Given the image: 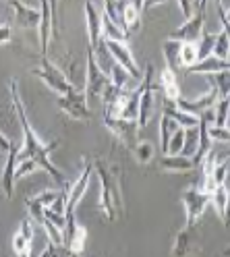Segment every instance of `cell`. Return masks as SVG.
Listing matches in <instances>:
<instances>
[{"label":"cell","instance_id":"obj_23","mask_svg":"<svg viewBox=\"0 0 230 257\" xmlns=\"http://www.w3.org/2000/svg\"><path fill=\"white\" fill-rule=\"evenodd\" d=\"M162 114L170 116L180 128H191V126H197V122H199V118H197V116H191V114H185V112H180V110L174 106V102H164Z\"/></svg>","mask_w":230,"mask_h":257},{"label":"cell","instance_id":"obj_21","mask_svg":"<svg viewBox=\"0 0 230 257\" xmlns=\"http://www.w3.org/2000/svg\"><path fill=\"white\" fill-rule=\"evenodd\" d=\"M230 62L228 60H218L213 56H207L203 60H199L197 64H193L191 69H187V73H199V75H216L222 71H228Z\"/></svg>","mask_w":230,"mask_h":257},{"label":"cell","instance_id":"obj_6","mask_svg":"<svg viewBox=\"0 0 230 257\" xmlns=\"http://www.w3.org/2000/svg\"><path fill=\"white\" fill-rule=\"evenodd\" d=\"M110 85V79L108 75H104L100 71V67L95 64V58H93V52L87 48V69H85V87H83V93L87 98V104L95 98H102V93L106 91V87Z\"/></svg>","mask_w":230,"mask_h":257},{"label":"cell","instance_id":"obj_24","mask_svg":"<svg viewBox=\"0 0 230 257\" xmlns=\"http://www.w3.org/2000/svg\"><path fill=\"white\" fill-rule=\"evenodd\" d=\"M209 205L216 207V214L220 216V220L224 224H228V189L226 185L218 187L216 191L209 195Z\"/></svg>","mask_w":230,"mask_h":257},{"label":"cell","instance_id":"obj_20","mask_svg":"<svg viewBox=\"0 0 230 257\" xmlns=\"http://www.w3.org/2000/svg\"><path fill=\"white\" fill-rule=\"evenodd\" d=\"M158 164L166 172H191V170H195L193 160L185 158V156H162L158 160Z\"/></svg>","mask_w":230,"mask_h":257},{"label":"cell","instance_id":"obj_34","mask_svg":"<svg viewBox=\"0 0 230 257\" xmlns=\"http://www.w3.org/2000/svg\"><path fill=\"white\" fill-rule=\"evenodd\" d=\"M31 243H34V240L27 238L25 234H21L17 230V232H15V236H13V251H15V255H17V257H29Z\"/></svg>","mask_w":230,"mask_h":257},{"label":"cell","instance_id":"obj_7","mask_svg":"<svg viewBox=\"0 0 230 257\" xmlns=\"http://www.w3.org/2000/svg\"><path fill=\"white\" fill-rule=\"evenodd\" d=\"M91 174H93V164L85 160V168H83V172L77 176V181L69 187L67 195H64V214H67V216H75L77 205H79L81 199H83L85 191H87V187H89Z\"/></svg>","mask_w":230,"mask_h":257},{"label":"cell","instance_id":"obj_26","mask_svg":"<svg viewBox=\"0 0 230 257\" xmlns=\"http://www.w3.org/2000/svg\"><path fill=\"white\" fill-rule=\"evenodd\" d=\"M178 128V124L170 118V116H166V114H162V118H160V150H162V156L166 154V146H168V139H170V135Z\"/></svg>","mask_w":230,"mask_h":257},{"label":"cell","instance_id":"obj_33","mask_svg":"<svg viewBox=\"0 0 230 257\" xmlns=\"http://www.w3.org/2000/svg\"><path fill=\"white\" fill-rule=\"evenodd\" d=\"M228 50H230V46H228V31L222 29L220 34H216V44H213L211 56L218 58V60H228Z\"/></svg>","mask_w":230,"mask_h":257},{"label":"cell","instance_id":"obj_42","mask_svg":"<svg viewBox=\"0 0 230 257\" xmlns=\"http://www.w3.org/2000/svg\"><path fill=\"white\" fill-rule=\"evenodd\" d=\"M13 40V31L9 25H0V46H5Z\"/></svg>","mask_w":230,"mask_h":257},{"label":"cell","instance_id":"obj_14","mask_svg":"<svg viewBox=\"0 0 230 257\" xmlns=\"http://www.w3.org/2000/svg\"><path fill=\"white\" fill-rule=\"evenodd\" d=\"M85 29H87L89 48L93 50L102 42V9H97L89 0L85 3Z\"/></svg>","mask_w":230,"mask_h":257},{"label":"cell","instance_id":"obj_27","mask_svg":"<svg viewBox=\"0 0 230 257\" xmlns=\"http://www.w3.org/2000/svg\"><path fill=\"white\" fill-rule=\"evenodd\" d=\"M197 46L193 42H185L183 46H180V54H178V64L180 69H191L193 64H197Z\"/></svg>","mask_w":230,"mask_h":257},{"label":"cell","instance_id":"obj_43","mask_svg":"<svg viewBox=\"0 0 230 257\" xmlns=\"http://www.w3.org/2000/svg\"><path fill=\"white\" fill-rule=\"evenodd\" d=\"M11 139L5 135V133H0V152H5V154H9V150H11Z\"/></svg>","mask_w":230,"mask_h":257},{"label":"cell","instance_id":"obj_40","mask_svg":"<svg viewBox=\"0 0 230 257\" xmlns=\"http://www.w3.org/2000/svg\"><path fill=\"white\" fill-rule=\"evenodd\" d=\"M40 257H73L67 249H64V245H52V243H48V247L42 251Z\"/></svg>","mask_w":230,"mask_h":257},{"label":"cell","instance_id":"obj_39","mask_svg":"<svg viewBox=\"0 0 230 257\" xmlns=\"http://www.w3.org/2000/svg\"><path fill=\"white\" fill-rule=\"evenodd\" d=\"M25 205H27L29 218L34 220V222H38V224H42V222H44V207H42L40 203H36L34 197H27V199H25Z\"/></svg>","mask_w":230,"mask_h":257},{"label":"cell","instance_id":"obj_25","mask_svg":"<svg viewBox=\"0 0 230 257\" xmlns=\"http://www.w3.org/2000/svg\"><path fill=\"white\" fill-rule=\"evenodd\" d=\"M180 42H174V40H168L162 44V52H164V58H166V69L172 71L174 75L180 71V64H178V54H180Z\"/></svg>","mask_w":230,"mask_h":257},{"label":"cell","instance_id":"obj_5","mask_svg":"<svg viewBox=\"0 0 230 257\" xmlns=\"http://www.w3.org/2000/svg\"><path fill=\"white\" fill-rule=\"evenodd\" d=\"M180 199H183L185 214H187L185 228L197 226L199 220H201V216H203V212L207 210V205H209V195H207V193H203L201 189H197V187H189V189L183 191Z\"/></svg>","mask_w":230,"mask_h":257},{"label":"cell","instance_id":"obj_8","mask_svg":"<svg viewBox=\"0 0 230 257\" xmlns=\"http://www.w3.org/2000/svg\"><path fill=\"white\" fill-rule=\"evenodd\" d=\"M218 100H220L218 91L213 89V87H209V91L203 93V95H199V98H178L174 102V106L180 112H185V114H191V116L199 118L201 114H205V112H209L213 106H216Z\"/></svg>","mask_w":230,"mask_h":257},{"label":"cell","instance_id":"obj_11","mask_svg":"<svg viewBox=\"0 0 230 257\" xmlns=\"http://www.w3.org/2000/svg\"><path fill=\"white\" fill-rule=\"evenodd\" d=\"M64 240L62 245L71 255H81L85 251V243H87V228L77 224L75 216H67V228H64Z\"/></svg>","mask_w":230,"mask_h":257},{"label":"cell","instance_id":"obj_12","mask_svg":"<svg viewBox=\"0 0 230 257\" xmlns=\"http://www.w3.org/2000/svg\"><path fill=\"white\" fill-rule=\"evenodd\" d=\"M104 124L110 128V131L117 135V139L121 143L133 152V148L137 146V133H139V126L135 120H123V118H104Z\"/></svg>","mask_w":230,"mask_h":257},{"label":"cell","instance_id":"obj_17","mask_svg":"<svg viewBox=\"0 0 230 257\" xmlns=\"http://www.w3.org/2000/svg\"><path fill=\"white\" fill-rule=\"evenodd\" d=\"M123 17V29L125 34H133L141 27V17H143V3H125L121 9Z\"/></svg>","mask_w":230,"mask_h":257},{"label":"cell","instance_id":"obj_29","mask_svg":"<svg viewBox=\"0 0 230 257\" xmlns=\"http://www.w3.org/2000/svg\"><path fill=\"white\" fill-rule=\"evenodd\" d=\"M213 44H216V34H207V31H203V34L199 36V40L195 42V46H197V58L203 60V58L211 56ZM199 60H197V62H199Z\"/></svg>","mask_w":230,"mask_h":257},{"label":"cell","instance_id":"obj_36","mask_svg":"<svg viewBox=\"0 0 230 257\" xmlns=\"http://www.w3.org/2000/svg\"><path fill=\"white\" fill-rule=\"evenodd\" d=\"M38 170H40V166L34 162V160H21V162H17V168H15V183L25 179L29 174L38 172Z\"/></svg>","mask_w":230,"mask_h":257},{"label":"cell","instance_id":"obj_10","mask_svg":"<svg viewBox=\"0 0 230 257\" xmlns=\"http://www.w3.org/2000/svg\"><path fill=\"white\" fill-rule=\"evenodd\" d=\"M58 108L64 112L67 116L75 118V120H89L91 118V112H89V104L83 89H77L64 98H58Z\"/></svg>","mask_w":230,"mask_h":257},{"label":"cell","instance_id":"obj_16","mask_svg":"<svg viewBox=\"0 0 230 257\" xmlns=\"http://www.w3.org/2000/svg\"><path fill=\"white\" fill-rule=\"evenodd\" d=\"M11 9L15 11V23L21 29H38L40 25V7H29L19 0H11Z\"/></svg>","mask_w":230,"mask_h":257},{"label":"cell","instance_id":"obj_32","mask_svg":"<svg viewBox=\"0 0 230 257\" xmlns=\"http://www.w3.org/2000/svg\"><path fill=\"white\" fill-rule=\"evenodd\" d=\"M197 141H199V133H197V126L185 128V146H183V152H180V156L193 158L195 152H197Z\"/></svg>","mask_w":230,"mask_h":257},{"label":"cell","instance_id":"obj_31","mask_svg":"<svg viewBox=\"0 0 230 257\" xmlns=\"http://www.w3.org/2000/svg\"><path fill=\"white\" fill-rule=\"evenodd\" d=\"M183 146H185V128H176V131L170 135L168 139V146H166V154L164 156H180L183 152Z\"/></svg>","mask_w":230,"mask_h":257},{"label":"cell","instance_id":"obj_19","mask_svg":"<svg viewBox=\"0 0 230 257\" xmlns=\"http://www.w3.org/2000/svg\"><path fill=\"white\" fill-rule=\"evenodd\" d=\"M154 91H156V85L143 89L141 98H139V110H137V126L139 128H145L152 120V112H154Z\"/></svg>","mask_w":230,"mask_h":257},{"label":"cell","instance_id":"obj_9","mask_svg":"<svg viewBox=\"0 0 230 257\" xmlns=\"http://www.w3.org/2000/svg\"><path fill=\"white\" fill-rule=\"evenodd\" d=\"M104 46H106L110 58L117 62L119 67H123L133 79H137V81H139V79H141V69L137 67V60H135L133 52H131V48L127 44H123V42H104Z\"/></svg>","mask_w":230,"mask_h":257},{"label":"cell","instance_id":"obj_3","mask_svg":"<svg viewBox=\"0 0 230 257\" xmlns=\"http://www.w3.org/2000/svg\"><path fill=\"white\" fill-rule=\"evenodd\" d=\"M38 79H42V81L50 87L52 91H56L60 98H64V95H69V93H73V91H77V87L71 83V79L64 75L56 64H52L48 58H42V64L38 69H34L31 71Z\"/></svg>","mask_w":230,"mask_h":257},{"label":"cell","instance_id":"obj_4","mask_svg":"<svg viewBox=\"0 0 230 257\" xmlns=\"http://www.w3.org/2000/svg\"><path fill=\"white\" fill-rule=\"evenodd\" d=\"M205 11H207V3L205 0H201L199 5H197V11L191 19L183 21V25H178L174 31H170L168 40H174V42H197L199 40V36L203 34V25H205Z\"/></svg>","mask_w":230,"mask_h":257},{"label":"cell","instance_id":"obj_38","mask_svg":"<svg viewBox=\"0 0 230 257\" xmlns=\"http://www.w3.org/2000/svg\"><path fill=\"white\" fill-rule=\"evenodd\" d=\"M60 193H62V191H56V189H46V191H42V193H40V195H36V197H34V201H36V203H40V205L44 207V210H46V207H50V205L60 197Z\"/></svg>","mask_w":230,"mask_h":257},{"label":"cell","instance_id":"obj_18","mask_svg":"<svg viewBox=\"0 0 230 257\" xmlns=\"http://www.w3.org/2000/svg\"><path fill=\"white\" fill-rule=\"evenodd\" d=\"M17 154H19V146H17V143H11V150L7 154L5 174H3V189H5V195L9 199L13 197V189H15V168H17Z\"/></svg>","mask_w":230,"mask_h":257},{"label":"cell","instance_id":"obj_22","mask_svg":"<svg viewBox=\"0 0 230 257\" xmlns=\"http://www.w3.org/2000/svg\"><path fill=\"white\" fill-rule=\"evenodd\" d=\"M162 91H164V102H176L180 98V89H178V83H176V75L168 69H164L160 73V85H158Z\"/></svg>","mask_w":230,"mask_h":257},{"label":"cell","instance_id":"obj_30","mask_svg":"<svg viewBox=\"0 0 230 257\" xmlns=\"http://www.w3.org/2000/svg\"><path fill=\"white\" fill-rule=\"evenodd\" d=\"M211 124L213 126H228V98H220L211 108Z\"/></svg>","mask_w":230,"mask_h":257},{"label":"cell","instance_id":"obj_35","mask_svg":"<svg viewBox=\"0 0 230 257\" xmlns=\"http://www.w3.org/2000/svg\"><path fill=\"white\" fill-rule=\"evenodd\" d=\"M209 83H211L209 87L216 89L220 98H228V71L209 75Z\"/></svg>","mask_w":230,"mask_h":257},{"label":"cell","instance_id":"obj_15","mask_svg":"<svg viewBox=\"0 0 230 257\" xmlns=\"http://www.w3.org/2000/svg\"><path fill=\"white\" fill-rule=\"evenodd\" d=\"M199 245H201V238H199V232H197V226L183 228L176 234V238H174L172 255L174 257H189Z\"/></svg>","mask_w":230,"mask_h":257},{"label":"cell","instance_id":"obj_41","mask_svg":"<svg viewBox=\"0 0 230 257\" xmlns=\"http://www.w3.org/2000/svg\"><path fill=\"white\" fill-rule=\"evenodd\" d=\"M178 7H180V13H183V19L185 21L191 19L193 15H195V11H197V5L191 3V0H178Z\"/></svg>","mask_w":230,"mask_h":257},{"label":"cell","instance_id":"obj_13","mask_svg":"<svg viewBox=\"0 0 230 257\" xmlns=\"http://www.w3.org/2000/svg\"><path fill=\"white\" fill-rule=\"evenodd\" d=\"M52 11H54V3L42 0L40 3V25H38L42 58H48V48H50V40H52Z\"/></svg>","mask_w":230,"mask_h":257},{"label":"cell","instance_id":"obj_28","mask_svg":"<svg viewBox=\"0 0 230 257\" xmlns=\"http://www.w3.org/2000/svg\"><path fill=\"white\" fill-rule=\"evenodd\" d=\"M154 154H156V146H154L152 141H139L137 146L133 148V156H135V160H137L141 166L150 164L152 160H154Z\"/></svg>","mask_w":230,"mask_h":257},{"label":"cell","instance_id":"obj_1","mask_svg":"<svg viewBox=\"0 0 230 257\" xmlns=\"http://www.w3.org/2000/svg\"><path fill=\"white\" fill-rule=\"evenodd\" d=\"M9 91H11V102H13V108H15V114H17V120L23 128V143L19 146V154H17V162L21 160H34V162L40 166V170L50 174V179L56 181L60 187L67 185V176L60 168L54 166V162L50 160V154L58 148V141L54 139L52 143H44L36 131L31 128L29 124V118H27V112H25V104L19 95V85H17V79H11L9 83Z\"/></svg>","mask_w":230,"mask_h":257},{"label":"cell","instance_id":"obj_37","mask_svg":"<svg viewBox=\"0 0 230 257\" xmlns=\"http://www.w3.org/2000/svg\"><path fill=\"white\" fill-rule=\"evenodd\" d=\"M207 137L211 143H228L230 141V131H228V126H213L209 124L207 126Z\"/></svg>","mask_w":230,"mask_h":257},{"label":"cell","instance_id":"obj_2","mask_svg":"<svg viewBox=\"0 0 230 257\" xmlns=\"http://www.w3.org/2000/svg\"><path fill=\"white\" fill-rule=\"evenodd\" d=\"M93 170L100 176V207L102 216L108 222H114L121 218L123 212V187H121V170L117 166L108 164L106 160H97L93 162Z\"/></svg>","mask_w":230,"mask_h":257}]
</instances>
